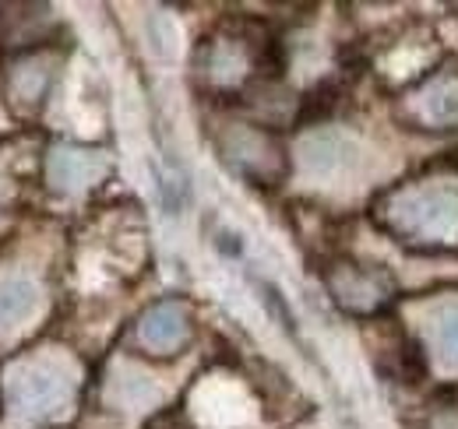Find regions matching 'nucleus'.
Listing matches in <instances>:
<instances>
[{"instance_id":"nucleus-1","label":"nucleus","mask_w":458,"mask_h":429,"mask_svg":"<svg viewBox=\"0 0 458 429\" xmlns=\"http://www.w3.org/2000/svg\"><path fill=\"white\" fill-rule=\"evenodd\" d=\"M395 222L412 236H448L458 229V187L427 183L395 205Z\"/></svg>"},{"instance_id":"nucleus-6","label":"nucleus","mask_w":458,"mask_h":429,"mask_svg":"<svg viewBox=\"0 0 458 429\" xmlns=\"http://www.w3.org/2000/svg\"><path fill=\"white\" fill-rule=\"evenodd\" d=\"M434 345H437V356L445 366H458V310L455 314H445L437 327H434Z\"/></svg>"},{"instance_id":"nucleus-2","label":"nucleus","mask_w":458,"mask_h":429,"mask_svg":"<svg viewBox=\"0 0 458 429\" xmlns=\"http://www.w3.org/2000/svg\"><path fill=\"white\" fill-rule=\"evenodd\" d=\"M332 285H335L332 292L343 299V307L356 310V314L377 310V307L385 303V296H388V289H385V274L374 268H345L343 278H335Z\"/></svg>"},{"instance_id":"nucleus-5","label":"nucleus","mask_w":458,"mask_h":429,"mask_svg":"<svg viewBox=\"0 0 458 429\" xmlns=\"http://www.w3.org/2000/svg\"><path fill=\"white\" fill-rule=\"evenodd\" d=\"M36 307V285L25 278L0 285V321H18Z\"/></svg>"},{"instance_id":"nucleus-3","label":"nucleus","mask_w":458,"mask_h":429,"mask_svg":"<svg viewBox=\"0 0 458 429\" xmlns=\"http://www.w3.org/2000/svg\"><path fill=\"white\" fill-rule=\"evenodd\" d=\"M141 341L156 352H173L183 334H187V314L176 307V303H163L156 310H148V317L141 321Z\"/></svg>"},{"instance_id":"nucleus-4","label":"nucleus","mask_w":458,"mask_h":429,"mask_svg":"<svg viewBox=\"0 0 458 429\" xmlns=\"http://www.w3.org/2000/svg\"><path fill=\"white\" fill-rule=\"evenodd\" d=\"M60 394H64V383H60V376H54V374L32 370V374L21 376V383H18L21 408H29V412H47V408H54Z\"/></svg>"}]
</instances>
